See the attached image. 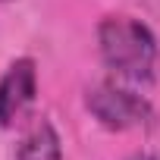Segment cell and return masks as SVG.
<instances>
[{
    "instance_id": "4",
    "label": "cell",
    "mask_w": 160,
    "mask_h": 160,
    "mask_svg": "<svg viewBox=\"0 0 160 160\" xmlns=\"http://www.w3.org/2000/svg\"><path fill=\"white\" fill-rule=\"evenodd\" d=\"M16 160H63V148H60L57 129L47 119H38L25 132V138H22V144L16 151Z\"/></svg>"
},
{
    "instance_id": "6",
    "label": "cell",
    "mask_w": 160,
    "mask_h": 160,
    "mask_svg": "<svg viewBox=\"0 0 160 160\" xmlns=\"http://www.w3.org/2000/svg\"><path fill=\"white\" fill-rule=\"evenodd\" d=\"M0 3H3V0H0Z\"/></svg>"
},
{
    "instance_id": "2",
    "label": "cell",
    "mask_w": 160,
    "mask_h": 160,
    "mask_svg": "<svg viewBox=\"0 0 160 160\" xmlns=\"http://www.w3.org/2000/svg\"><path fill=\"white\" fill-rule=\"evenodd\" d=\"M88 110L98 116L101 126L113 129V132H126V129H135V126H144L151 122V104L144 98H138L135 91H126L119 85H94L85 98Z\"/></svg>"
},
{
    "instance_id": "5",
    "label": "cell",
    "mask_w": 160,
    "mask_h": 160,
    "mask_svg": "<svg viewBox=\"0 0 160 160\" xmlns=\"http://www.w3.org/2000/svg\"><path fill=\"white\" fill-rule=\"evenodd\" d=\"M135 160H154V157H148V154H144V157H135Z\"/></svg>"
},
{
    "instance_id": "3",
    "label": "cell",
    "mask_w": 160,
    "mask_h": 160,
    "mask_svg": "<svg viewBox=\"0 0 160 160\" xmlns=\"http://www.w3.org/2000/svg\"><path fill=\"white\" fill-rule=\"evenodd\" d=\"M35 94H38V72H35V60L22 57L16 60L3 78H0V126L10 129L16 126L28 107L35 104Z\"/></svg>"
},
{
    "instance_id": "1",
    "label": "cell",
    "mask_w": 160,
    "mask_h": 160,
    "mask_svg": "<svg viewBox=\"0 0 160 160\" xmlns=\"http://www.w3.org/2000/svg\"><path fill=\"white\" fill-rule=\"evenodd\" d=\"M104 63L129 82H148L157 63V38L132 16H107L98 28Z\"/></svg>"
}]
</instances>
